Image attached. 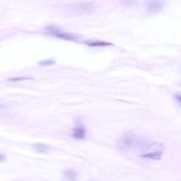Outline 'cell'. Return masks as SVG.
<instances>
[{"label":"cell","instance_id":"1","mask_svg":"<svg viewBox=\"0 0 181 181\" xmlns=\"http://www.w3.org/2000/svg\"><path fill=\"white\" fill-rule=\"evenodd\" d=\"M93 9V6L91 3L73 4L65 7L67 12L72 15H80L90 13Z\"/></svg>","mask_w":181,"mask_h":181},{"label":"cell","instance_id":"2","mask_svg":"<svg viewBox=\"0 0 181 181\" xmlns=\"http://www.w3.org/2000/svg\"><path fill=\"white\" fill-rule=\"evenodd\" d=\"M46 30L49 34L54 36L55 37H57L59 39L69 41L76 40L77 39L75 36H74L72 34L62 32L58 30L57 29H55L54 27H49L47 28Z\"/></svg>","mask_w":181,"mask_h":181},{"label":"cell","instance_id":"3","mask_svg":"<svg viewBox=\"0 0 181 181\" xmlns=\"http://www.w3.org/2000/svg\"><path fill=\"white\" fill-rule=\"evenodd\" d=\"M78 174L73 168H66L63 172L64 181H76L78 180Z\"/></svg>","mask_w":181,"mask_h":181},{"label":"cell","instance_id":"4","mask_svg":"<svg viewBox=\"0 0 181 181\" xmlns=\"http://www.w3.org/2000/svg\"><path fill=\"white\" fill-rule=\"evenodd\" d=\"M163 5V3L159 1H152L147 4V9L151 12H157L162 9Z\"/></svg>","mask_w":181,"mask_h":181},{"label":"cell","instance_id":"5","mask_svg":"<svg viewBox=\"0 0 181 181\" xmlns=\"http://www.w3.org/2000/svg\"><path fill=\"white\" fill-rule=\"evenodd\" d=\"M133 141L134 138L133 135L131 134L125 135L121 141L120 147L123 149L130 148L133 144Z\"/></svg>","mask_w":181,"mask_h":181},{"label":"cell","instance_id":"6","mask_svg":"<svg viewBox=\"0 0 181 181\" xmlns=\"http://www.w3.org/2000/svg\"><path fill=\"white\" fill-rule=\"evenodd\" d=\"M86 136L85 128L82 126H78L74 129L72 136L77 139H83Z\"/></svg>","mask_w":181,"mask_h":181},{"label":"cell","instance_id":"7","mask_svg":"<svg viewBox=\"0 0 181 181\" xmlns=\"http://www.w3.org/2000/svg\"><path fill=\"white\" fill-rule=\"evenodd\" d=\"M33 148L38 153L46 154L49 149V146L44 144H36L33 145Z\"/></svg>","mask_w":181,"mask_h":181},{"label":"cell","instance_id":"8","mask_svg":"<svg viewBox=\"0 0 181 181\" xmlns=\"http://www.w3.org/2000/svg\"><path fill=\"white\" fill-rule=\"evenodd\" d=\"M88 46L90 47H103L110 46L112 44L107 43L106 41H87L86 43Z\"/></svg>","mask_w":181,"mask_h":181},{"label":"cell","instance_id":"9","mask_svg":"<svg viewBox=\"0 0 181 181\" xmlns=\"http://www.w3.org/2000/svg\"><path fill=\"white\" fill-rule=\"evenodd\" d=\"M161 156H162V152L160 150H158V151H156V152L144 154L141 156L145 157V158H149L150 159H154V160H159L161 158Z\"/></svg>","mask_w":181,"mask_h":181},{"label":"cell","instance_id":"10","mask_svg":"<svg viewBox=\"0 0 181 181\" xmlns=\"http://www.w3.org/2000/svg\"><path fill=\"white\" fill-rule=\"evenodd\" d=\"M33 78H27V77H17V78H7V81L11 82H19L24 80H32Z\"/></svg>","mask_w":181,"mask_h":181},{"label":"cell","instance_id":"11","mask_svg":"<svg viewBox=\"0 0 181 181\" xmlns=\"http://www.w3.org/2000/svg\"><path fill=\"white\" fill-rule=\"evenodd\" d=\"M55 61L53 60H44V61H39V65H42V66H48V65H52L54 64Z\"/></svg>","mask_w":181,"mask_h":181},{"label":"cell","instance_id":"12","mask_svg":"<svg viewBox=\"0 0 181 181\" xmlns=\"http://www.w3.org/2000/svg\"><path fill=\"white\" fill-rule=\"evenodd\" d=\"M6 156L2 154H0V162H4L6 161Z\"/></svg>","mask_w":181,"mask_h":181},{"label":"cell","instance_id":"13","mask_svg":"<svg viewBox=\"0 0 181 181\" xmlns=\"http://www.w3.org/2000/svg\"><path fill=\"white\" fill-rule=\"evenodd\" d=\"M176 100L181 103V94H177L175 96Z\"/></svg>","mask_w":181,"mask_h":181}]
</instances>
